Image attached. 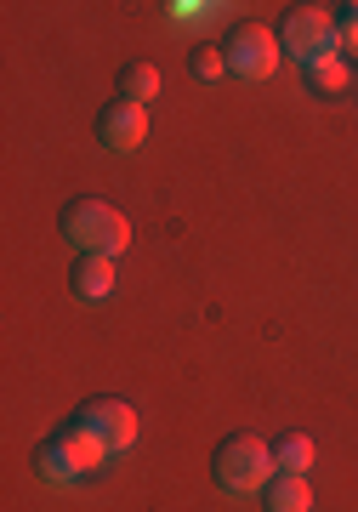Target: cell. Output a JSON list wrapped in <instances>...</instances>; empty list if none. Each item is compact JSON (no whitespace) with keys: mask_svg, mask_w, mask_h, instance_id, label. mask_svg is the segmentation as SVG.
<instances>
[{"mask_svg":"<svg viewBox=\"0 0 358 512\" xmlns=\"http://www.w3.org/2000/svg\"><path fill=\"white\" fill-rule=\"evenodd\" d=\"M211 473H216V490L256 495V490H268V484H273L279 461H273V444L268 439H256V433H233V439L216 444Z\"/></svg>","mask_w":358,"mask_h":512,"instance_id":"6da1fadb","label":"cell"},{"mask_svg":"<svg viewBox=\"0 0 358 512\" xmlns=\"http://www.w3.org/2000/svg\"><path fill=\"white\" fill-rule=\"evenodd\" d=\"M63 239L74 256H120L131 245V222L103 200H69L63 205Z\"/></svg>","mask_w":358,"mask_h":512,"instance_id":"7a4b0ae2","label":"cell"},{"mask_svg":"<svg viewBox=\"0 0 358 512\" xmlns=\"http://www.w3.org/2000/svg\"><path fill=\"white\" fill-rule=\"evenodd\" d=\"M279 46H285V57H296L302 69H313L319 57H336V12L330 6H296V12H285V23H279Z\"/></svg>","mask_w":358,"mask_h":512,"instance_id":"3957f363","label":"cell"},{"mask_svg":"<svg viewBox=\"0 0 358 512\" xmlns=\"http://www.w3.org/2000/svg\"><path fill=\"white\" fill-rule=\"evenodd\" d=\"M222 52H228V69L233 74H245V80H268V74L279 69L285 46H279V35H273V29H262V23H239Z\"/></svg>","mask_w":358,"mask_h":512,"instance_id":"277c9868","label":"cell"},{"mask_svg":"<svg viewBox=\"0 0 358 512\" xmlns=\"http://www.w3.org/2000/svg\"><path fill=\"white\" fill-rule=\"evenodd\" d=\"M74 416H80L91 433L108 444V456H120V450L137 444V410H131L126 399H91V404H80Z\"/></svg>","mask_w":358,"mask_h":512,"instance_id":"5b68a950","label":"cell"},{"mask_svg":"<svg viewBox=\"0 0 358 512\" xmlns=\"http://www.w3.org/2000/svg\"><path fill=\"white\" fill-rule=\"evenodd\" d=\"M148 137V109L143 103H126V97H114L103 114H97V143L108 154H131V148H143Z\"/></svg>","mask_w":358,"mask_h":512,"instance_id":"8992f818","label":"cell"},{"mask_svg":"<svg viewBox=\"0 0 358 512\" xmlns=\"http://www.w3.org/2000/svg\"><path fill=\"white\" fill-rule=\"evenodd\" d=\"M52 439L63 444V456H69L74 467H80V473H97V467L108 461V444L97 439V433H91V427H86L80 416H74V421H63V427H57Z\"/></svg>","mask_w":358,"mask_h":512,"instance_id":"52a82bcc","label":"cell"},{"mask_svg":"<svg viewBox=\"0 0 358 512\" xmlns=\"http://www.w3.org/2000/svg\"><path fill=\"white\" fill-rule=\"evenodd\" d=\"M69 291L80 296V302H103V296L114 291V256H74Z\"/></svg>","mask_w":358,"mask_h":512,"instance_id":"ba28073f","label":"cell"},{"mask_svg":"<svg viewBox=\"0 0 358 512\" xmlns=\"http://www.w3.org/2000/svg\"><path fill=\"white\" fill-rule=\"evenodd\" d=\"M262 501H268V512H313V484L302 473H273Z\"/></svg>","mask_w":358,"mask_h":512,"instance_id":"9c48e42d","label":"cell"},{"mask_svg":"<svg viewBox=\"0 0 358 512\" xmlns=\"http://www.w3.org/2000/svg\"><path fill=\"white\" fill-rule=\"evenodd\" d=\"M347 80H353V63H347V57H319V63L307 69V86H313L319 97L347 92Z\"/></svg>","mask_w":358,"mask_h":512,"instance_id":"30bf717a","label":"cell"},{"mask_svg":"<svg viewBox=\"0 0 358 512\" xmlns=\"http://www.w3.org/2000/svg\"><path fill=\"white\" fill-rule=\"evenodd\" d=\"M35 473L46 478V484H74L80 467L63 456V444H57V439H46V444H35Z\"/></svg>","mask_w":358,"mask_h":512,"instance_id":"8fae6325","label":"cell"},{"mask_svg":"<svg viewBox=\"0 0 358 512\" xmlns=\"http://www.w3.org/2000/svg\"><path fill=\"white\" fill-rule=\"evenodd\" d=\"M154 92H160V69L154 63H126L120 69V97L126 103H154Z\"/></svg>","mask_w":358,"mask_h":512,"instance_id":"7c38bea8","label":"cell"},{"mask_svg":"<svg viewBox=\"0 0 358 512\" xmlns=\"http://www.w3.org/2000/svg\"><path fill=\"white\" fill-rule=\"evenodd\" d=\"M313 456H319V450H313V439H307V433H290V439L273 444V461H279V473H302V478H307Z\"/></svg>","mask_w":358,"mask_h":512,"instance_id":"4fadbf2b","label":"cell"},{"mask_svg":"<svg viewBox=\"0 0 358 512\" xmlns=\"http://www.w3.org/2000/svg\"><path fill=\"white\" fill-rule=\"evenodd\" d=\"M336 40H341V52H347V63H358V0L353 6H336Z\"/></svg>","mask_w":358,"mask_h":512,"instance_id":"5bb4252c","label":"cell"},{"mask_svg":"<svg viewBox=\"0 0 358 512\" xmlns=\"http://www.w3.org/2000/svg\"><path fill=\"white\" fill-rule=\"evenodd\" d=\"M188 69H194V80H222V74H233L228 69V52H216V46H199Z\"/></svg>","mask_w":358,"mask_h":512,"instance_id":"9a60e30c","label":"cell"}]
</instances>
